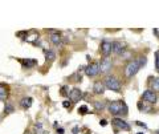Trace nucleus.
<instances>
[{"mask_svg": "<svg viewBox=\"0 0 159 134\" xmlns=\"http://www.w3.org/2000/svg\"><path fill=\"white\" fill-rule=\"evenodd\" d=\"M51 41L54 44V45H61V36H60V33L51 35Z\"/></svg>", "mask_w": 159, "mask_h": 134, "instance_id": "2eb2a0df", "label": "nucleus"}, {"mask_svg": "<svg viewBox=\"0 0 159 134\" xmlns=\"http://www.w3.org/2000/svg\"><path fill=\"white\" fill-rule=\"evenodd\" d=\"M154 33H155L157 36L159 37V29H158V28H155V29H154Z\"/></svg>", "mask_w": 159, "mask_h": 134, "instance_id": "7c9ffc66", "label": "nucleus"}, {"mask_svg": "<svg viewBox=\"0 0 159 134\" xmlns=\"http://www.w3.org/2000/svg\"><path fill=\"white\" fill-rule=\"evenodd\" d=\"M27 35H28L27 32H23V31L21 32H17V36H20V37H24V36L27 37Z\"/></svg>", "mask_w": 159, "mask_h": 134, "instance_id": "bb28decb", "label": "nucleus"}, {"mask_svg": "<svg viewBox=\"0 0 159 134\" xmlns=\"http://www.w3.org/2000/svg\"><path fill=\"white\" fill-rule=\"evenodd\" d=\"M45 57L48 58L49 61H53L54 58H56V54H54L52 51H45Z\"/></svg>", "mask_w": 159, "mask_h": 134, "instance_id": "aec40b11", "label": "nucleus"}, {"mask_svg": "<svg viewBox=\"0 0 159 134\" xmlns=\"http://www.w3.org/2000/svg\"><path fill=\"white\" fill-rule=\"evenodd\" d=\"M7 113H12L13 112V106L11 105V104H6V109H4Z\"/></svg>", "mask_w": 159, "mask_h": 134, "instance_id": "393cba45", "label": "nucleus"}, {"mask_svg": "<svg viewBox=\"0 0 159 134\" xmlns=\"http://www.w3.org/2000/svg\"><path fill=\"white\" fill-rule=\"evenodd\" d=\"M138 134H143V133H138Z\"/></svg>", "mask_w": 159, "mask_h": 134, "instance_id": "473e14b6", "label": "nucleus"}, {"mask_svg": "<svg viewBox=\"0 0 159 134\" xmlns=\"http://www.w3.org/2000/svg\"><path fill=\"white\" fill-rule=\"evenodd\" d=\"M111 44H113V49H111V52H114L116 54H122L123 52L126 51L125 44H122L121 41H114V43H111Z\"/></svg>", "mask_w": 159, "mask_h": 134, "instance_id": "9d476101", "label": "nucleus"}, {"mask_svg": "<svg viewBox=\"0 0 159 134\" xmlns=\"http://www.w3.org/2000/svg\"><path fill=\"white\" fill-rule=\"evenodd\" d=\"M152 92H159V77L157 78H154V81H152V89H151Z\"/></svg>", "mask_w": 159, "mask_h": 134, "instance_id": "6ab92c4d", "label": "nucleus"}, {"mask_svg": "<svg viewBox=\"0 0 159 134\" xmlns=\"http://www.w3.org/2000/svg\"><path fill=\"white\" fill-rule=\"evenodd\" d=\"M20 62H21L23 68H25V69L33 68L34 65H37V61H36V60H33V58H27V60H20Z\"/></svg>", "mask_w": 159, "mask_h": 134, "instance_id": "ddd939ff", "label": "nucleus"}, {"mask_svg": "<svg viewBox=\"0 0 159 134\" xmlns=\"http://www.w3.org/2000/svg\"><path fill=\"white\" fill-rule=\"evenodd\" d=\"M8 98V86L6 84H0V101H6Z\"/></svg>", "mask_w": 159, "mask_h": 134, "instance_id": "9b49d317", "label": "nucleus"}, {"mask_svg": "<svg viewBox=\"0 0 159 134\" xmlns=\"http://www.w3.org/2000/svg\"><path fill=\"white\" fill-rule=\"evenodd\" d=\"M62 106H64V108H66V109H68V108L70 109V108H72V102H69V101H64V102H62Z\"/></svg>", "mask_w": 159, "mask_h": 134, "instance_id": "a878e982", "label": "nucleus"}, {"mask_svg": "<svg viewBox=\"0 0 159 134\" xmlns=\"http://www.w3.org/2000/svg\"><path fill=\"white\" fill-rule=\"evenodd\" d=\"M37 39H39V33H37L36 31H32V35H31V36H28V35H27L25 40H27L28 43H34V44H36V40H37Z\"/></svg>", "mask_w": 159, "mask_h": 134, "instance_id": "dca6fc26", "label": "nucleus"}, {"mask_svg": "<svg viewBox=\"0 0 159 134\" xmlns=\"http://www.w3.org/2000/svg\"><path fill=\"white\" fill-rule=\"evenodd\" d=\"M32 104H33V100L31 97H24L21 101H20V106H21L23 109H29L32 106Z\"/></svg>", "mask_w": 159, "mask_h": 134, "instance_id": "4468645a", "label": "nucleus"}, {"mask_svg": "<svg viewBox=\"0 0 159 134\" xmlns=\"http://www.w3.org/2000/svg\"><path fill=\"white\" fill-rule=\"evenodd\" d=\"M34 134H48V133L44 130L41 123H36V125H34Z\"/></svg>", "mask_w": 159, "mask_h": 134, "instance_id": "a211bd4d", "label": "nucleus"}, {"mask_svg": "<svg viewBox=\"0 0 159 134\" xmlns=\"http://www.w3.org/2000/svg\"><path fill=\"white\" fill-rule=\"evenodd\" d=\"M65 133V130H64L62 127H60V129H57V134H64Z\"/></svg>", "mask_w": 159, "mask_h": 134, "instance_id": "c85d7f7f", "label": "nucleus"}, {"mask_svg": "<svg viewBox=\"0 0 159 134\" xmlns=\"http://www.w3.org/2000/svg\"><path fill=\"white\" fill-rule=\"evenodd\" d=\"M60 94H61V96H64V97H69V88H68L66 85H64V86L61 88V92H60Z\"/></svg>", "mask_w": 159, "mask_h": 134, "instance_id": "412c9836", "label": "nucleus"}, {"mask_svg": "<svg viewBox=\"0 0 159 134\" xmlns=\"http://www.w3.org/2000/svg\"><path fill=\"white\" fill-rule=\"evenodd\" d=\"M94 109L97 112H101L105 109V101H94Z\"/></svg>", "mask_w": 159, "mask_h": 134, "instance_id": "f3484780", "label": "nucleus"}, {"mask_svg": "<svg viewBox=\"0 0 159 134\" xmlns=\"http://www.w3.org/2000/svg\"><path fill=\"white\" fill-rule=\"evenodd\" d=\"M99 123H101V126H106L107 125V121L106 120H101V121H99Z\"/></svg>", "mask_w": 159, "mask_h": 134, "instance_id": "cd10ccee", "label": "nucleus"}, {"mask_svg": "<svg viewBox=\"0 0 159 134\" xmlns=\"http://www.w3.org/2000/svg\"><path fill=\"white\" fill-rule=\"evenodd\" d=\"M137 125H138V126H143V127H146L145 123H142V122H139V121H137Z\"/></svg>", "mask_w": 159, "mask_h": 134, "instance_id": "c756f323", "label": "nucleus"}, {"mask_svg": "<svg viewBox=\"0 0 159 134\" xmlns=\"http://www.w3.org/2000/svg\"><path fill=\"white\" fill-rule=\"evenodd\" d=\"M111 49H113V44L110 41H106V40H103L101 43V47H99V51H101V54L103 57H107L109 54L111 53Z\"/></svg>", "mask_w": 159, "mask_h": 134, "instance_id": "20e7f679", "label": "nucleus"}, {"mask_svg": "<svg viewBox=\"0 0 159 134\" xmlns=\"http://www.w3.org/2000/svg\"><path fill=\"white\" fill-rule=\"evenodd\" d=\"M137 61H138V64H139V67H143L146 64V57H139V58H137Z\"/></svg>", "mask_w": 159, "mask_h": 134, "instance_id": "b1692460", "label": "nucleus"}, {"mask_svg": "<svg viewBox=\"0 0 159 134\" xmlns=\"http://www.w3.org/2000/svg\"><path fill=\"white\" fill-rule=\"evenodd\" d=\"M93 90L96 94H102L103 92H105V85H103V82L101 81H96L93 85Z\"/></svg>", "mask_w": 159, "mask_h": 134, "instance_id": "f8f14e48", "label": "nucleus"}, {"mask_svg": "<svg viewBox=\"0 0 159 134\" xmlns=\"http://www.w3.org/2000/svg\"><path fill=\"white\" fill-rule=\"evenodd\" d=\"M155 67H157V71L159 73V51L155 52Z\"/></svg>", "mask_w": 159, "mask_h": 134, "instance_id": "5701e85b", "label": "nucleus"}, {"mask_svg": "<svg viewBox=\"0 0 159 134\" xmlns=\"http://www.w3.org/2000/svg\"><path fill=\"white\" fill-rule=\"evenodd\" d=\"M99 73V69H98V64L97 62H90L89 65L85 68V74L88 77H94Z\"/></svg>", "mask_w": 159, "mask_h": 134, "instance_id": "39448f33", "label": "nucleus"}, {"mask_svg": "<svg viewBox=\"0 0 159 134\" xmlns=\"http://www.w3.org/2000/svg\"><path fill=\"white\" fill-rule=\"evenodd\" d=\"M78 113H80V114H86V113H88V106H86V105L80 106V109H78Z\"/></svg>", "mask_w": 159, "mask_h": 134, "instance_id": "4be33fe9", "label": "nucleus"}, {"mask_svg": "<svg viewBox=\"0 0 159 134\" xmlns=\"http://www.w3.org/2000/svg\"><path fill=\"white\" fill-rule=\"evenodd\" d=\"M111 123L117 129H121V130H130V126H129V123L126 121H123L122 118H114L111 121Z\"/></svg>", "mask_w": 159, "mask_h": 134, "instance_id": "1a4fd4ad", "label": "nucleus"}, {"mask_svg": "<svg viewBox=\"0 0 159 134\" xmlns=\"http://www.w3.org/2000/svg\"><path fill=\"white\" fill-rule=\"evenodd\" d=\"M111 67H113V64L107 57L103 58V60L101 61V64H98V69H99V72L101 73H107L111 69Z\"/></svg>", "mask_w": 159, "mask_h": 134, "instance_id": "0eeeda50", "label": "nucleus"}, {"mask_svg": "<svg viewBox=\"0 0 159 134\" xmlns=\"http://www.w3.org/2000/svg\"><path fill=\"white\" fill-rule=\"evenodd\" d=\"M155 134H159V132H157V133H155Z\"/></svg>", "mask_w": 159, "mask_h": 134, "instance_id": "2f4dec72", "label": "nucleus"}, {"mask_svg": "<svg viewBox=\"0 0 159 134\" xmlns=\"http://www.w3.org/2000/svg\"><path fill=\"white\" fill-rule=\"evenodd\" d=\"M142 98H143V100H145L146 102H148V104H155L157 100H158L157 93H155V92H152L151 89H148V90H146L145 93H143Z\"/></svg>", "mask_w": 159, "mask_h": 134, "instance_id": "423d86ee", "label": "nucleus"}, {"mask_svg": "<svg viewBox=\"0 0 159 134\" xmlns=\"http://www.w3.org/2000/svg\"><path fill=\"white\" fill-rule=\"evenodd\" d=\"M81 97H82V92L78 88H74V89H72V90L69 92V98H70L72 104L78 102L80 100H81Z\"/></svg>", "mask_w": 159, "mask_h": 134, "instance_id": "6e6552de", "label": "nucleus"}, {"mask_svg": "<svg viewBox=\"0 0 159 134\" xmlns=\"http://www.w3.org/2000/svg\"><path fill=\"white\" fill-rule=\"evenodd\" d=\"M109 112H110L113 116H126L127 114V106L123 101H114L109 105Z\"/></svg>", "mask_w": 159, "mask_h": 134, "instance_id": "f257e3e1", "label": "nucleus"}, {"mask_svg": "<svg viewBox=\"0 0 159 134\" xmlns=\"http://www.w3.org/2000/svg\"><path fill=\"white\" fill-rule=\"evenodd\" d=\"M139 69H141V67H139L138 61H137V60H133V61L129 62L127 65H126V68H125V76H126L127 78L135 76Z\"/></svg>", "mask_w": 159, "mask_h": 134, "instance_id": "7ed1b4c3", "label": "nucleus"}, {"mask_svg": "<svg viewBox=\"0 0 159 134\" xmlns=\"http://www.w3.org/2000/svg\"><path fill=\"white\" fill-rule=\"evenodd\" d=\"M103 85H105L107 89L114 90V92H117V93L121 92V84H119V81L117 80L116 77H113V76L106 77L105 78V82H103Z\"/></svg>", "mask_w": 159, "mask_h": 134, "instance_id": "f03ea898", "label": "nucleus"}]
</instances>
